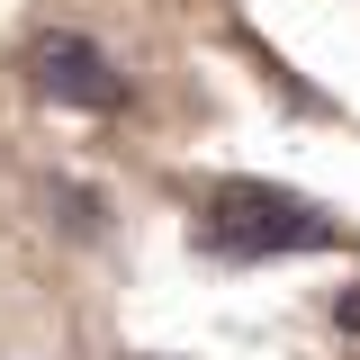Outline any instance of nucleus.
I'll return each mask as SVG.
<instances>
[{"label": "nucleus", "instance_id": "obj_1", "mask_svg": "<svg viewBox=\"0 0 360 360\" xmlns=\"http://www.w3.org/2000/svg\"><path fill=\"white\" fill-rule=\"evenodd\" d=\"M207 252H234V262H279V252H333L342 225L324 217L297 189H270V180H225L207 198Z\"/></svg>", "mask_w": 360, "mask_h": 360}, {"label": "nucleus", "instance_id": "obj_2", "mask_svg": "<svg viewBox=\"0 0 360 360\" xmlns=\"http://www.w3.org/2000/svg\"><path fill=\"white\" fill-rule=\"evenodd\" d=\"M27 82L54 99V108H127V72L99 54L90 37H72V27H45V37H27Z\"/></svg>", "mask_w": 360, "mask_h": 360}, {"label": "nucleus", "instance_id": "obj_3", "mask_svg": "<svg viewBox=\"0 0 360 360\" xmlns=\"http://www.w3.org/2000/svg\"><path fill=\"white\" fill-rule=\"evenodd\" d=\"M333 324H342V333H360V288H342V297H333Z\"/></svg>", "mask_w": 360, "mask_h": 360}]
</instances>
